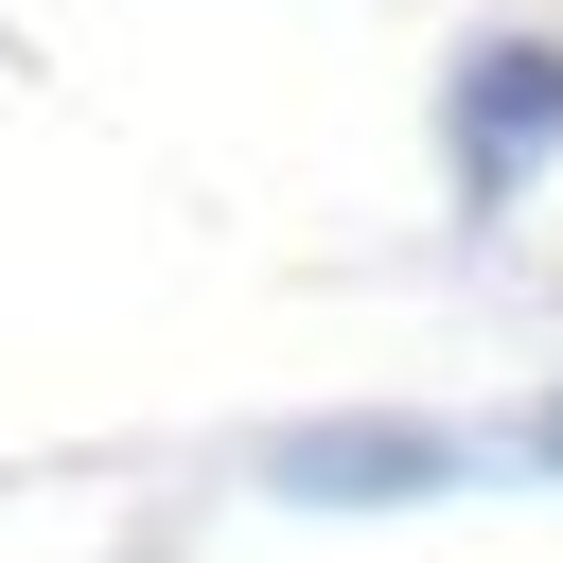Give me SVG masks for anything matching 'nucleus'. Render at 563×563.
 Instances as JSON below:
<instances>
[{
    "label": "nucleus",
    "instance_id": "obj_1",
    "mask_svg": "<svg viewBox=\"0 0 563 563\" xmlns=\"http://www.w3.org/2000/svg\"><path fill=\"white\" fill-rule=\"evenodd\" d=\"M440 141H457V211H510V194L563 158V35H475Z\"/></svg>",
    "mask_w": 563,
    "mask_h": 563
},
{
    "label": "nucleus",
    "instance_id": "obj_2",
    "mask_svg": "<svg viewBox=\"0 0 563 563\" xmlns=\"http://www.w3.org/2000/svg\"><path fill=\"white\" fill-rule=\"evenodd\" d=\"M264 493H299V510H422V493H457V440L440 422H282Z\"/></svg>",
    "mask_w": 563,
    "mask_h": 563
},
{
    "label": "nucleus",
    "instance_id": "obj_3",
    "mask_svg": "<svg viewBox=\"0 0 563 563\" xmlns=\"http://www.w3.org/2000/svg\"><path fill=\"white\" fill-rule=\"evenodd\" d=\"M528 457H545V475H563V405H545V422H528Z\"/></svg>",
    "mask_w": 563,
    "mask_h": 563
}]
</instances>
